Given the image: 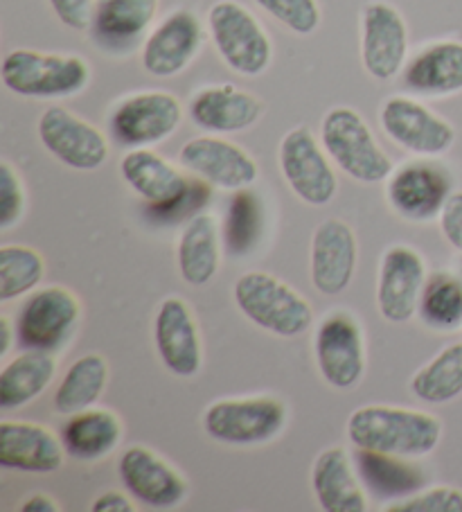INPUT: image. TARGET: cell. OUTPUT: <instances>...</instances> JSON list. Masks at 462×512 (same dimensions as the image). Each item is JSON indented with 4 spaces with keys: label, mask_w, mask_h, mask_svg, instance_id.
Returning <instances> with one entry per match:
<instances>
[{
    "label": "cell",
    "mask_w": 462,
    "mask_h": 512,
    "mask_svg": "<svg viewBox=\"0 0 462 512\" xmlns=\"http://www.w3.org/2000/svg\"><path fill=\"white\" fill-rule=\"evenodd\" d=\"M255 3L298 37H309L321 28L323 12L318 0H255Z\"/></svg>",
    "instance_id": "obj_36"
},
{
    "label": "cell",
    "mask_w": 462,
    "mask_h": 512,
    "mask_svg": "<svg viewBox=\"0 0 462 512\" xmlns=\"http://www.w3.org/2000/svg\"><path fill=\"white\" fill-rule=\"evenodd\" d=\"M82 305L73 291L59 285L34 289L16 319V341L28 350L57 352L73 337Z\"/></svg>",
    "instance_id": "obj_8"
},
{
    "label": "cell",
    "mask_w": 462,
    "mask_h": 512,
    "mask_svg": "<svg viewBox=\"0 0 462 512\" xmlns=\"http://www.w3.org/2000/svg\"><path fill=\"white\" fill-rule=\"evenodd\" d=\"M312 488L325 512H366L368 501L352 470L348 452L330 447L318 454L312 467Z\"/></svg>",
    "instance_id": "obj_26"
},
{
    "label": "cell",
    "mask_w": 462,
    "mask_h": 512,
    "mask_svg": "<svg viewBox=\"0 0 462 512\" xmlns=\"http://www.w3.org/2000/svg\"><path fill=\"white\" fill-rule=\"evenodd\" d=\"M212 43L233 73L257 77L266 73L273 59V43L262 23L235 0H219L208 12Z\"/></svg>",
    "instance_id": "obj_6"
},
{
    "label": "cell",
    "mask_w": 462,
    "mask_h": 512,
    "mask_svg": "<svg viewBox=\"0 0 462 512\" xmlns=\"http://www.w3.org/2000/svg\"><path fill=\"white\" fill-rule=\"evenodd\" d=\"M48 3L59 19V23L66 25L68 30H75V32L91 30L97 0H48Z\"/></svg>",
    "instance_id": "obj_39"
},
{
    "label": "cell",
    "mask_w": 462,
    "mask_h": 512,
    "mask_svg": "<svg viewBox=\"0 0 462 512\" xmlns=\"http://www.w3.org/2000/svg\"><path fill=\"white\" fill-rule=\"evenodd\" d=\"M408 57V25L402 12L372 0L361 14V61L370 77L388 82L402 73Z\"/></svg>",
    "instance_id": "obj_13"
},
{
    "label": "cell",
    "mask_w": 462,
    "mask_h": 512,
    "mask_svg": "<svg viewBox=\"0 0 462 512\" xmlns=\"http://www.w3.org/2000/svg\"><path fill=\"white\" fill-rule=\"evenodd\" d=\"M64 440L28 420L0 422V467L30 474H52L64 465Z\"/></svg>",
    "instance_id": "obj_23"
},
{
    "label": "cell",
    "mask_w": 462,
    "mask_h": 512,
    "mask_svg": "<svg viewBox=\"0 0 462 512\" xmlns=\"http://www.w3.org/2000/svg\"><path fill=\"white\" fill-rule=\"evenodd\" d=\"M46 276V262L41 255L21 244H5L0 249V300L28 296Z\"/></svg>",
    "instance_id": "obj_34"
},
{
    "label": "cell",
    "mask_w": 462,
    "mask_h": 512,
    "mask_svg": "<svg viewBox=\"0 0 462 512\" xmlns=\"http://www.w3.org/2000/svg\"><path fill=\"white\" fill-rule=\"evenodd\" d=\"M154 343L158 357L176 377H194L203 364L201 334L190 305L170 296L158 307L154 319Z\"/></svg>",
    "instance_id": "obj_21"
},
{
    "label": "cell",
    "mask_w": 462,
    "mask_h": 512,
    "mask_svg": "<svg viewBox=\"0 0 462 512\" xmlns=\"http://www.w3.org/2000/svg\"><path fill=\"white\" fill-rule=\"evenodd\" d=\"M424 258L411 246H390L381 258L377 310L388 323H408L420 310L426 285Z\"/></svg>",
    "instance_id": "obj_16"
},
{
    "label": "cell",
    "mask_w": 462,
    "mask_h": 512,
    "mask_svg": "<svg viewBox=\"0 0 462 512\" xmlns=\"http://www.w3.org/2000/svg\"><path fill=\"white\" fill-rule=\"evenodd\" d=\"M348 438L357 449L420 458L429 456L440 445L442 422L431 413L404 406L368 404L352 411Z\"/></svg>",
    "instance_id": "obj_1"
},
{
    "label": "cell",
    "mask_w": 462,
    "mask_h": 512,
    "mask_svg": "<svg viewBox=\"0 0 462 512\" xmlns=\"http://www.w3.org/2000/svg\"><path fill=\"white\" fill-rule=\"evenodd\" d=\"M357 461L363 483L381 499H406L424 485L420 467L406 463L402 456L357 449Z\"/></svg>",
    "instance_id": "obj_31"
},
{
    "label": "cell",
    "mask_w": 462,
    "mask_h": 512,
    "mask_svg": "<svg viewBox=\"0 0 462 512\" xmlns=\"http://www.w3.org/2000/svg\"><path fill=\"white\" fill-rule=\"evenodd\" d=\"M120 174L129 188L161 217L197 215L208 199V185L203 179H188L179 167L163 156L145 149H131L120 161Z\"/></svg>",
    "instance_id": "obj_2"
},
{
    "label": "cell",
    "mask_w": 462,
    "mask_h": 512,
    "mask_svg": "<svg viewBox=\"0 0 462 512\" xmlns=\"http://www.w3.org/2000/svg\"><path fill=\"white\" fill-rule=\"evenodd\" d=\"M388 512H462V490L438 485V488L397 499L386 508Z\"/></svg>",
    "instance_id": "obj_37"
},
{
    "label": "cell",
    "mask_w": 462,
    "mask_h": 512,
    "mask_svg": "<svg viewBox=\"0 0 462 512\" xmlns=\"http://www.w3.org/2000/svg\"><path fill=\"white\" fill-rule=\"evenodd\" d=\"M262 233V203L255 192L237 190L228 206L226 244L230 253L246 255L255 249Z\"/></svg>",
    "instance_id": "obj_35"
},
{
    "label": "cell",
    "mask_w": 462,
    "mask_h": 512,
    "mask_svg": "<svg viewBox=\"0 0 462 512\" xmlns=\"http://www.w3.org/2000/svg\"><path fill=\"white\" fill-rule=\"evenodd\" d=\"M37 134L48 154L77 172H93L109 158V140L102 131L64 107L43 111Z\"/></svg>",
    "instance_id": "obj_11"
},
{
    "label": "cell",
    "mask_w": 462,
    "mask_h": 512,
    "mask_svg": "<svg viewBox=\"0 0 462 512\" xmlns=\"http://www.w3.org/2000/svg\"><path fill=\"white\" fill-rule=\"evenodd\" d=\"M109 384V364L97 352H88L68 366L55 391V411L61 416H73L84 409H91L100 402Z\"/></svg>",
    "instance_id": "obj_30"
},
{
    "label": "cell",
    "mask_w": 462,
    "mask_h": 512,
    "mask_svg": "<svg viewBox=\"0 0 462 512\" xmlns=\"http://www.w3.org/2000/svg\"><path fill=\"white\" fill-rule=\"evenodd\" d=\"M420 319L433 330L453 332L462 328V282L449 273H435L426 280L420 298Z\"/></svg>",
    "instance_id": "obj_33"
},
{
    "label": "cell",
    "mask_w": 462,
    "mask_h": 512,
    "mask_svg": "<svg viewBox=\"0 0 462 512\" xmlns=\"http://www.w3.org/2000/svg\"><path fill=\"white\" fill-rule=\"evenodd\" d=\"M451 194V181L433 163H406L388 176L386 199L390 208L408 222H431L440 215Z\"/></svg>",
    "instance_id": "obj_20"
},
{
    "label": "cell",
    "mask_w": 462,
    "mask_h": 512,
    "mask_svg": "<svg viewBox=\"0 0 462 512\" xmlns=\"http://www.w3.org/2000/svg\"><path fill=\"white\" fill-rule=\"evenodd\" d=\"M181 120L179 97L167 91H145L129 95L111 111L109 129L122 147L145 149L170 138Z\"/></svg>",
    "instance_id": "obj_10"
},
{
    "label": "cell",
    "mask_w": 462,
    "mask_h": 512,
    "mask_svg": "<svg viewBox=\"0 0 462 512\" xmlns=\"http://www.w3.org/2000/svg\"><path fill=\"white\" fill-rule=\"evenodd\" d=\"M5 88L19 97H73L91 82V66L79 55H52L19 48L7 52L0 66Z\"/></svg>",
    "instance_id": "obj_4"
},
{
    "label": "cell",
    "mask_w": 462,
    "mask_h": 512,
    "mask_svg": "<svg viewBox=\"0 0 462 512\" xmlns=\"http://www.w3.org/2000/svg\"><path fill=\"white\" fill-rule=\"evenodd\" d=\"M379 122L393 143L417 156L447 154L456 143V131L447 120L406 95L388 97L381 104Z\"/></svg>",
    "instance_id": "obj_12"
},
{
    "label": "cell",
    "mask_w": 462,
    "mask_h": 512,
    "mask_svg": "<svg viewBox=\"0 0 462 512\" xmlns=\"http://www.w3.org/2000/svg\"><path fill=\"white\" fill-rule=\"evenodd\" d=\"M235 305L257 328L282 339L305 334L314 323L312 305L287 282L264 271H248L235 282Z\"/></svg>",
    "instance_id": "obj_3"
},
{
    "label": "cell",
    "mask_w": 462,
    "mask_h": 512,
    "mask_svg": "<svg viewBox=\"0 0 462 512\" xmlns=\"http://www.w3.org/2000/svg\"><path fill=\"white\" fill-rule=\"evenodd\" d=\"M0 328H3V337H0V357H7L14 346V339L19 337H14L16 325L12 323V319H7V316H0Z\"/></svg>",
    "instance_id": "obj_43"
},
{
    "label": "cell",
    "mask_w": 462,
    "mask_h": 512,
    "mask_svg": "<svg viewBox=\"0 0 462 512\" xmlns=\"http://www.w3.org/2000/svg\"><path fill=\"white\" fill-rule=\"evenodd\" d=\"M25 210V190L19 172L10 161L0 163V231H10L21 222Z\"/></svg>",
    "instance_id": "obj_38"
},
{
    "label": "cell",
    "mask_w": 462,
    "mask_h": 512,
    "mask_svg": "<svg viewBox=\"0 0 462 512\" xmlns=\"http://www.w3.org/2000/svg\"><path fill=\"white\" fill-rule=\"evenodd\" d=\"M278 161L284 181L300 201L309 206H325L336 197L339 179L330 163L332 158L307 127H296L284 134Z\"/></svg>",
    "instance_id": "obj_9"
},
{
    "label": "cell",
    "mask_w": 462,
    "mask_h": 512,
    "mask_svg": "<svg viewBox=\"0 0 462 512\" xmlns=\"http://www.w3.org/2000/svg\"><path fill=\"white\" fill-rule=\"evenodd\" d=\"M23 512H59V503L48 494H32L21 503Z\"/></svg>",
    "instance_id": "obj_42"
},
{
    "label": "cell",
    "mask_w": 462,
    "mask_h": 512,
    "mask_svg": "<svg viewBox=\"0 0 462 512\" xmlns=\"http://www.w3.org/2000/svg\"><path fill=\"white\" fill-rule=\"evenodd\" d=\"M321 143L332 163L359 183H381L395 172L393 161L379 147L368 122L350 107H334L325 113Z\"/></svg>",
    "instance_id": "obj_5"
},
{
    "label": "cell",
    "mask_w": 462,
    "mask_h": 512,
    "mask_svg": "<svg viewBox=\"0 0 462 512\" xmlns=\"http://www.w3.org/2000/svg\"><path fill=\"white\" fill-rule=\"evenodd\" d=\"M118 474L131 497L147 508H174L188 494L183 476L163 456L142 445H133L120 456Z\"/></svg>",
    "instance_id": "obj_19"
},
{
    "label": "cell",
    "mask_w": 462,
    "mask_h": 512,
    "mask_svg": "<svg viewBox=\"0 0 462 512\" xmlns=\"http://www.w3.org/2000/svg\"><path fill=\"white\" fill-rule=\"evenodd\" d=\"M411 391L426 404H447L462 395V343H451L411 379Z\"/></svg>",
    "instance_id": "obj_32"
},
{
    "label": "cell",
    "mask_w": 462,
    "mask_h": 512,
    "mask_svg": "<svg viewBox=\"0 0 462 512\" xmlns=\"http://www.w3.org/2000/svg\"><path fill=\"white\" fill-rule=\"evenodd\" d=\"M203 431L217 443L255 447L271 443L287 425V406L278 397H237L212 402L201 418Z\"/></svg>",
    "instance_id": "obj_7"
},
{
    "label": "cell",
    "mask_w": 462,
    "mask_h": 512,
    "mask_svg": "<svg viewBox=\"0 0 462 512\" xmlns=\"http://www.w3.org/2000/svg\"><path fill=\"white\" fill-rule=\"evenodd\" d=\"M404 86L417 95L447 97L462 91V41L422 48L402 70Z\"/></svg>",
    "instance_id": "obj_25"
},
{
    "label": "cell",
    "mask_w": 462,
    "mask_h": 512,
    "mask_svg": "<svg viewBox=\"0 0 462 512\" xmlns=\"http://www.w3.org/2000/svg\"><path fill=\"white\" fill-rule=\"evenodd\" d=\"M203 46L199 16L176 10L149 32L140 48L142 68L154 77H176L188 68Z\"/></svg>",
    "instance_id": "obj_18"
},
{
    "label": "cell",
    "mask_w": 462,
    "mask_h": 512,
    "mask_svg": "<svg viewBox=\"0 0 462 512\" xmlns=\"http://www.w3.org/2000/svg\"><path fill=\"white\" fill-rule=\"evenodd\" d=\"M179 161L185 170L219 190L251 188L260 176V167L246 149L217 134L188 140L181 147Z\"/></svg>",
    "instance_id": "obj_15"
},
{
    "label": "cell",
    "mask_w": 462,
    "mask_h": 512,
    "mask_svg": "<svg viewBox=\"0 0 462 512\" xmlns=\"http://www.w3.org/2000/svg\"><path fill=\"white\" fill-rule=\"evenodd\" d=\"M161 0H97L91 39L109 55H129L149 37Z\"/></svg>",
    "instance_id": "obj_22"
},
{
    "label": "cell",
    "mask_w": 462,
    "mask_h": 512,
    "mask_svg": "<svg viewBox=\"0 0 462 512\" xmlns=\"http://www.w3.org/2000/svg\"><path fill=\"white\" fill-rule=\"evenodd\" d=\"M57 373V361L46 350H25L0 370V409L28 406L48 391Z\"/></svg>",
    "instance_id": "obj_29"
},
{
    "label": "cell",
    "mask_w": 462,
    "mask_h": 512,
    "mask_svg": "<svg viewBox=\"0 0 462 512\" xmlns=\"http://www.w3.org/2000/svg\"><path fill=\"white\" fill-rule=\"evenodd\" d=\"M91 510L93 512H131L136 508H133V503L127 494L111 490V492L100 494V497L91 503Z\"/></svg>",
    "instance_id": "obj_41"
},
{
    "label": "cell",
    "mask_w": 462,
    "mask_h": 512,
    "mask_svg": "<svg viewBox=\"0 0 462 512\" xmlns=\"http://www.w3.org/2000/svg\"><path fill=\"white\" fill-rule=\"evenodd\" d=\"M314 352L323 379L336 391L354 388L366 373L363 332L350 314H330L318 325Z\"/></svg>",
    "instance_id": "obj_14"
},
{
    "label": "cell",
    "mask_w": 462,
    "mask_h": 512,
    "mask_svg": "<svg viewBox=\"0 0 462 512\" xmlns=\"http://www.w3.org/2000/svg\"><path fill=\"white\" fill-rule=\"evenodd\" d=\"M264 104L233 84L208 86L190 100V118L208 134H239L262 118Z\"/></svg>",
    "instance_id": "obj_24"
},
{
    "label": "cell",
    "mask_w": 462,
    "mask_h": 512,
    "mask_svg": "<svg viewBox=\"0 0 462 512\" xmlns=\"http://www.w3.org/2000/svg\"><path fill=\"white\" fill-rule=\"evenodd\" d=\"M66 454L75 461L95 463L115 452L122 440V420L109 409H84L73 413L61 427Z\"/></svg>",
    "instance_id": "obj_28"
},
{
    "label": "cell",
    "mask_w": 462,
    "mask_h": 512,
    "mask_svg": "<svg viewBox=\"0 0 462 512\" xmlns=\"http://www.w3.org/2000/svg\"><path fill=\"white\" fill-rule=\"evenodd\" d=\"M359 262V242L341 219H325L316 226L309 249V276L323 296H339L350 287Z\"/></svg>",
    "instance_id": "obj_17"
},
{
    "label": "cell",
    "mask_w": 462,
    "mask_h": 512,
    "mask_svg": "<svg viewBox=\"0 0 462 512\" xmlns=\"http://www.w3.org/2000/svg\"><path fill=\"white\" fill-rule=\"evenodd\" d=\"M440 231L451 249L462 253V190L451 192L440 210Z\"/></svg>",
    "instance_id": "obj_40"
},
{
    "label": "cell",
    "mask_w": 462,
    "mask_h": 512,
    "mask_svg": "<svg viewBox=\"0 0 462 512\" xmlns=\"http://www.w3.org/2000/svg\"><path fill=\"white\" fill-rule=\"evenodd\" d=\"M181 278L190 287H206L217 276L221 262L219 222L210 213H197L188 219L176 249Z\"/></svg>",
    "instance_id": "obj_27"
}]
</instances>
